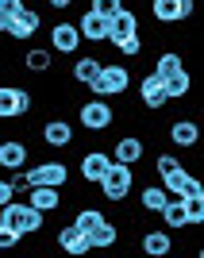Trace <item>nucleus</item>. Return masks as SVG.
Wrapping results in <instances>:
<instances>
[{
  "label": "nucleus",
  "mask_w": 204,
  "mask_h": 258,
  "mask_svg": "<svg viewBox=\"0 0 204 258\" xmlns=\"http://www.w3.org/2000/svg\"><path fill=\"white\" fill-rule=\"evenodd\" d=\"M0 224L12 227V231H20V239H27V235H39V231H43L46 212H39V208H31L27 201H16V197H12L8 205L0 208Z\"/></svg>",
  "instance_id": "f257e3e1"
},
{
  "label": "nucleus",
  "mask_w": 204,
  "mask_h": 258,
  "mask_svg": "<svg viewBox=\"0 0 204 258\" xmlns=\"http://www.w3.org/2000/svg\"><path fill=\"white\" fill-rule=\"evenodd\" d=\"M100 197H104L108 205H123L131 197V189H135V166H123V162H112L108 166V173L97 181Z\"/></svg>",
  "instance_id": "f03ea898"
},
{
  "label": "nucleus",
  "mask_w": 204,
  "mask_h": 258,
  "mask_svg": "<svg viewBox=\"0 0 204 258\" xmlns=\"http://www.w3.org/2000/svg\"><path fill=\"white\" fill-rule=\"evenodd\" d=\"M89 89H93L97 97H104V100L123 97V93L131 89V70H127V62H104V66H100V77H97Z\"/></svg>",
  "instance_id": "7ed1b4c3"
},
{
  "label": "nucleus",
  "mask_w": 204,
  "mask_h": 258,
  "mask_svg": "<svg viewBox=\"0 0 204 258\" xmlns=\"http://www.w3.org/2000/svg\"><path fill=\"white\" fill-rule=\"evenodd\" d=\"M31 108H35V97L23 85H16V81H4V85H0V123H12V119L27 116Z\"/></svg>",
  "instance_id": "20e7f679"
},
{
  "label": "nucleus",
  "mask_w": 204,
  "mask_h": 258,
  "mask_svg": "<svg viewBox=\"0 0 204 258\" xmlns=\"http://www.w3.org/2000/svg\"><path fill=\"white\" fill-rule=\"evenodd\" d=\"M77 123L85 131H108L112 123H116V108H112V100H104V97H97V100H85V104L77 108Z\"/></svg>",
  "instance_id": "39448f33"
},
{
  "label": "nucleus",
  "mask_w": 204,
  "mask_h": 258,
  "mask_svg": "<svg viewBox=\"0 0 204 258\" xmlns=\"http://www.w3.org/2000/svg\"><path fill=\"white\" fill-rule=\"evenodd\" d=\"M151 16L158 23H185L196 16V0H151Z\"/></svg>",
  "instance_id": "423d86ee"
},
{
  "label": "nucleus",
  "mask_w": 204,
  "mask_h": 258,
  "mask_svg": "<svg viewBox=\"0 0 204 258\" xmlns=\"http://www.w3.org/2000/svg\"><path fill=\"white\" fill-rule=\"evenodd\" d=\"M162 189H166L170 197H181V201L185 197H204V181L193 177L185 166H177L173 173H166V177H162Z\"/></svg>",
  "instance_id": "0eeeda50"
},
{
  "label": "nucleus",
  "mask_w": 204,
  "mask_h": 258,
  "mask_svg": "<svg viewBox=\"0 0 204 258\" xmlns=\"http://www.w3.org/2000/svg\"><path fill=\"white\" fill-rule=\"evenodd\" d=\"M27 177H31V185H54V189H65V185H70V166H65L62 158H50V162L31 166Z\"/></svg>",
  "instance_id": "6e6552de"
},
{
  "label": "nucleus",
  "mask_w": 204,
  "mask_h": 258,
  "mask_svg": "<svg viewBox=\"0 0 204 258\" xmlns=\"http://www.w3.org/2000/svg\"><path fill=\"white\" fill-rule=\"evenodd\" d=\"M50 50L54 54H65V58H74L81 50V31H77V23L70 20H58L50 27Z\"/></svg>",
  "instance_id": "1a4fd4ad"
},
{
  "label": "nucleus",
  "mask_w": 204,
  "mask_h": 258,
  "mask_svg": "<svg viewBox=\"0 0 204 258\" xmlns=\"http://www.w3.org/2000/svg\"><path fill=\"white\" fill-rule=\"evenodd\" d=\"M39 27H43V16H39L35 8H20V12L8 20V31H4V35H8V39H16V43H27V39H35V31H39Z\"/></svg>",
  "instance_id": "9d476101"
},
{
  "label": "nucleus",
  "mask_w": 204,
  "mask_h": 258,
  "mask_svg": "<svg viewBox=\"0 0 204 258\" xmlns=\"http://www.w3.org/2000/svg\"><path fill=\"white\" fill-rule=\"evenodd\" d=\"M39 139L50 147V151H65V147H74V123L70 119H46L43 127H39Z\"/></svg>",
  "instance_id": "9b49d317"
},
{
  "label": "nucleus",
  "mask_w": 204,
  "mask_h": 258,
  "mask_svg": "<svg viewBox=\"0 0 204 258\" xmlns=\"http://www.w3.org/2000/svg\"><path fill=\"white\" fill-rule=\"evenodd\" d=\"M108 166H112V154L108 151H85L81 154V162H77V173H81V181H89V185H97L100 177L108 173Z\"/></svg>",
  "instance_id": "f8f14e48"
},
{
  "label": "nucleus",
  "mask_w": 204,
  "mask_h": 258,
  "mask_svg": "<svg viewBox=\"0 0 204 258\" xmlns=\"http://www.w3.org/2000/svg\"><path fill=\"white\" fill-rule=\"evenodd\" d=\"M139 100H143V108H147V112H162V108L170 104L162 77H154V74H143V77H139Z\"/></svg>",
  "instance_id": "ddd939ff"
},
{
  "label": "nucleus",
  "mask_w": 204,
  "mask_h": 258,
  "mask_svg": "<svg viewBox=\"0 0 204 258\" xmlns=\"http://www.w3.org/2000/svg\"><path fill=\"white\" fill-rule=\"evenodd\" d=\"M170 143L177 147V151H193L196 143H200V123H196V116H181L170 123Z\"/></svg>",
  "instance_id": "4468645a"
},
{
  "label": "nucleus",
  "mask_w": 204,
  "mask_h": 258,
  "mask_svg": "<svg viewBox=\"0 0 204 258\" xmlns=\"http://www.w3.org/2000/svg\"><path fill=\"white\" fill-rule=\"evenodd\" d=\"M139 31V12H131L127 4L108 20V39L104 43H119V39H127V35H135Z\"/></svg>",
  "instance_id": "2eb2a0df"
},
{
  "label": "nucleus",
  "mask_w": 204,
  "mask_h": 258,
  "mask_svg": "<svg viewBox=\"0 0 204 258\" xmlns=\"http://www.w3.org/2000/svg\"><path fill=\"white\" fill-rule=\"evenodd\" d=\"M143 151H147V143H143V135H123V139H116V147H112V162H123V166H139L143 162Z\"/></svg>",
  "instance_id": "dca6fc26"
},
{
  "label": "nucleus",
  "mask_w": 204,
  "mask_h": 258,
  "mask_svg": "<svg viewBox=\"0 0 204 258\" xmlns=\"http://www.w3.org/2000/svg\"><path fill=\"white\" fill-rule=\"evenodd\" d=\"M77 31H81V43H104L108 39V20L97 16L93 8H85L77 16Z\"/></svg>",
  "instance_id": "f3484780"
},
{
  "label": "nucleus",
  "mask_w": 204,
  "mask_h": 258,
  "mask_svg": "<svg viewBox=\"0 0 204 258\" xmlns=\"http://www.w3.org/2000/svg\"><path fill=\"white\" fill-rule=\"evenodd\" d=\"M74 58H77V62L70 66V77H74V85L89 89L100 77V66H104V62H100L97 54H74Z\"/></svg>",
  "instance_id": "a211bd4d"
},
{
  "label": "nucleus",
  "mask_w": 204,
  "mask_h": 258,
  "mask_svg": "<svg viewBox=\"0 0 204 258\" xmlns=\"http://www.w3.org/2000/svg\"><path fill=\"white\" fill-rule=\"evenodd\" d=\"M27 205L50 216V212L62 208V189H54V185H31V189H27Z\"/></svg>",
  "instance_id": "6ab92c4d"
},
{
  "label": "nucleus",
  "mask_w": 204,
  "mask_h": 258,
  "mask_svg": "<svg viewBox=\"0 0 204 258\" xmlns=\"http://www.w3.org/2000/svg\"><path fill=\"white\" fill-rule=\"evenodd\" d=\"M27 166V143L23 139H0V170H23Z\"/></svg>",
  "instance_id": "aec40b11"
},
{
  "label": "nucleus",
  "mask_w": 204,
  "mask_h": 258,
  "mask_svg": "<svg viewBox=\"0 0 204 258\" xmlns=\"http://www.w3.org/2000/svg\"><path fill=\"white\" fill-rule=\"evenodd\" d=\"M173 250V235L170 227H151V231H143V254L151 258H166Z\"/></svg>",
  "instance_id": "412c9836"
},
{
  "label": "nucleus",
  "mask_w": 204,
  "mask_h": 258,
  "mask_svg": "<svg viewBox=\"0 0 204 258\" xmlns=\"http://www.w3.org/2000/svg\"><path fill=\"white\" fill-rule=\"evenodd\" d=\"M162 224L170 227V231H181V227H189V216H185V201L181 197H166V205L158 208Z\"/></svg>",
  "instance_id": "4be33fe9"
},
{
  "label": "nucleus",
  "mask_w": 204,
  "mask_h": 258,
  "mask_svg": "<svg viewBox=\"0 0 204 258\" xmlns=\"http://www.w3.org/2000/svg\"><path fill=\"white\" fill-rule=\"evenodd\" d=\"M85 239H89V247H93V250H112V247L119 243V227L112 224V220H100V224L93 227Z\"/></svg>",
  "instance_id": "5701e85b"
},
{
  "label": "nucleus",
  "mask_w": 204,
  "mask_h": 258,
  "mask_svg": "<svg viewBox=\"0 0 204 258\" xmlns=\"http://www.w3.org/2000/svg\"><path fill=\"white\" fill-rule=\"evenodd\" d=\"M23 70H27V74H50L54 70V50L50 46H31V50L23 54Z\"/></svg>",
  "instance_id": "b1692460"
},
{
  "label": "nucleus",
  "mask_w": 204,
  "mask_h": 258,
  "mask_svg": "<svg viewBox=\"0 0 204 258\" xmlns=\"http://www.w3.org/2000/svg\"><path fill=\"white\" fill-rule=\"evenodd\" d=\"M58 247H62L65 254H89V250H93V247H89V239L81 235L74 224H65L62 231H58Z\"/></svg>",
  "instance_id": "393cba45"
},
{
  "label": "nucleus",
  "mask_w": 204,
  "mask_h": 258,
  "mask_svg": "<svg viewBox=\"0 0 204 258\" xmlns=\"http://www.w3.org/2000/svg\"><path fill=\"white\" fill-rule=\"evenodd\" d=\"M166 189H162V181L158 185H147V189H139V208L143 212H151V216H158V208L166 205Z\"/></svg>",
  "instance_id": "a878e982"
},
{
  "label": "nucleus",
  "mask_w": 204,
  "mask_h": 258,
  "mask_svg": "<svg viewBox=\"0 0 204 258\" xmlns=\"http://www.w3.org/2000/svg\"><path fill=\"white\" fill-rule=\"evenodd\" d=\"M162 85H166V97H170V100H185V97H189V89H193V77L185 74V70H177V74H170Z\"/></svg>",
  "instance_id": "bb28decb"
},
{
  "label": "nucleus",
  "mask_w": 204,
  "mask_h": 258,
  "mask_svg": "<svg viewBox=\"0 0 204 258\" xmlns=\"http://www.w3.org/2000/svg\"><path fill=\"white\" fill-rule=\"evenodd\" d=\"M177 70H185V66H181V54H177V50H162L158 58H154V70H151V74L166 81V77L177 74Z\"/></svg>",
  "instance_id": "cd10ccee"
},
{
  "label": "nucleus",
  "mask_w": 204,
  "mask_h": 258,
  "mask_svg": "<svg viewBox=\"0 0 204 258\" xmlns=\"http://www.w3.org/2000/svg\"><path fill=\"white\" fill-rule=\"evenodd\" d=\"M100 220H104V212H100V208H93V205H85V208H77V212H74V227L81 231V235H89Z\"/></svg>",
  "instance_id": "c85d7f7f"
},
{
  "label": "nucleus",
  "mask_w": 204,
  "mask_h": 258,
  "mask_svg": "<svg viewBox=\"0 0 204 258\" xmlns=\"http://www.w3.org/2000/svg\"><path fill=\"white\" fill-rule=\"evenodd\" d=\"M112 46H116V54H119V58H135V62H139V54H143V46H147V43H143V35L135 31V35H127V39L112 43Z\"/></svg>",
  "instance_id": "c756f323"
},
{
  "label": "nucleus",
  "mask_w": 204,
  "mask_h": 258,
  "mask_svg": "<svg viewBox=\"0 0 204 258\" xmlns=\"http://www.w3.org/2000/svg\"><path fill=\"white\" fill-rule=\"evenodd\" d=\"M177 166H181V158H177V154H173V151H162L158 158H154V173H158V181L166 177V173H173Z\"/></svg>",
  "instance_id": "7c9ffc66"
},
{
  "label": "nucleus",
  "mask_w": 204,
  "mask_h": 258,
  "mask_svg": "<svg viewBox=\"0 0 204 258\" xmlns=\"http://www.w3.org/2000/svg\"><path fill=\"white\" fill-rule=\"evenodd\" d=\"M185 216H189V227L204 224V197H185Z\"/></svg>",
  "instance_id": "2f4dec72"
},
{
  "label": "nucleus",
  "mask_w": 204,
  "mask_h": 258,
  "mask_svg": "<svg viewBox=\"0 0 204 258\" xmlns=\"http://www.w3.org/2000/svg\"><path fill=\"white\" fill-rule=\"evenodd\" d=\"M89 8L97 12V16H104V20H112V16L123 8V0H89Z\"/></svg>",
  "instance_id": "473e14b6"
},
{
  "label": "nucleus",
  "mask_w": 204,
  "mask_h": 258,
  "mask_svg": "<svg viewBox=\"0 0 204 258\" xmlns=\"http://www.w3.org/2000/svg\"><path fill=\"white\" fill-rule=\"evenodd\" d=\"M12 247H20V231H12V227L0 224V250H12Z\"/></svg>",
  "instance_id": "72a5a7b5"
},
{
  "label": "nucleus",
  "mask_w": 204,
  "mask_h": 258,
  "mask_svg": "<svg viewBox=\"0 0 204 258\" xmlns=\"http://www.w3.org/2000/svg\"><path fill=\"white\" fill-rule=\"evenodd\" d=\"M12 189H16V193H27V189H31V177H27V170H12Z\"/></svg>",
  "instance_id": "f704fd0d"
},
{
  "label": "nucleus",
  "mask_w": 204,
  "mask_h": 258,
  "mask_svg": "<svg viewBox=\"0 0 204 258\" xmlns=\"http://www.w3.org/2000/svg\"><path fill=\"white\" fill-rule=\"evenodd\" d=\"M20 8H27L23 0H0V12H4L8 20H12V16H16V12H20Z\"/></svg>",
  "instance_id": "c9c22d12"
},
{
  "label": "nucleus",
  "mask_w": 204,
  "mask_h": 258,
  "mask_svg": "<svg viewBox=\"0 0 204 258\" xmlns=\"http://www.w3.org/2000/svg\"><path fill=\"white\" fill-rule=\"evenodd\" d=\"M12 197H16V189H12V181H0V208L8 205Z\"/></svg>",
  "instance_id": "e433bc0d"
},
{
  "label": "nucleus",
  "mask_w": 204,
  "mask_h": 258,
  "mask_svg": "<svg viewBox=\"0 0 204 258\" xmlns=\"http://www.w3.org/2000/svg\"><path fill=\"white\" fill-rule=\"evenodd\" d=\"M46 4H50V8H58V12H62V8H70L74 0H46Z\"/></svg>",
  "instance_id": "4c0bfd02"
},
{
  "label": "nucleus",
  "mask_w": 204,
  "mask_h": 258,
  "mask_svg": "<svg viewBox=\"0 0 204 258\" xmlns=\"http://www.w3.org/2000/svg\"><path fill=\"white\" fill-rule=\"evenodd\" d=\"M8 31V16H4V12H0V35Z\"/></svg>",
  "instance_id": "58836bf2"
}]
</instances>
